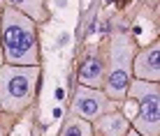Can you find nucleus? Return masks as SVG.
Returning a JSON list of instances; mask_svg holds the SVG:
<instances>
[{
	"mask_svg": "<svg viewBox=\"0 0 160 136\" xmlns=\"http://www.w3.org/2000/svg\"><path fill=\"white\" fill-rule=\"evenodd\" d=\"M125 99L135 106L132 129L142 136L160 134V85L158 81L132 79L125 92Z\"/></svg>",
	"mask_w": 160,
	"mask_h": 136,
	"instance_id": "nucleus-3",
	"label": "nucleus"
},
{
	"mask_svg": "<svg viewBox=\"0 0 160 136\" xmlns=\"http://www.w3.org/2000/svg\"><path fill=\"white\" fill-rule=\"evenodd\" d=\"M79 83L88 85V88H102V83H104V62H102V58H100L98 51H91L84 58V62H81V67H79Z\"/></svg>",
	"mask_w": 160,
	"mask_h": 136,
	"instance_id": "nucleus-7",
	"label": "nucleus"
},
{
	"mask_svg": "<svg viewBox=\"0 0 160 136\" xmlns=\"http://www.w3.org/2000/svg\"><path fill=\"white\" fill-rule=\"evenodd\" d=\"M40 65H0V111L19 116L40 92Z\"/></svg>",
	"mask_w": 160,
	"mask_h": 136,
	"instance_id": "nucleus-2",
	"label": "nucleus"
},
{
	"mask_svg": "<svg viewBox=\"0 0 160 136\" xmlns=\"http://www.w3.org/2000/svg\"><path fill=\"white\" fill-rule=\"evenodd\" d=\"M30 136H37V127H32V134Z\"/></svg>",
	"mask_w": 160,
	"mask_h": 136,
	"instance_id": "nucleus-14",
	"label": "nucleus"
},
{
	"mask_svg": "<svg viewBox=\"0 0 160 136\" xmlns=\"http://www.w3.org/2000/svg\"><path fill=\"white\" fill-rule=\"evenodd\" d=\"M9 7L19 9L21 14H26L28 19H32L35 23H47L49 21V7L44 0H7Z\"/></svg>",
	"mask_w": 160,
	"mask_h": 136,
	"instance_id": "nucleus-9",
	"label": "nucleus"
},
{
	"mask_svg": "<svg viewBox=\"0 0 160 136\" xmlns=\"http://www.w3.org/2000/svg\"><path fill=\"white\" fill-rule=\"evenodd\" d=\"M132 79L158 81L160 79V42L156 39L146 48H139L132 56Z\"/></svg>",
	"mask_w": 160,
	"mask_h": 136,
	"instance_id": "nucleus-6",
	"label": "nucleus"
},
{
	"mask_svg": "<svg viewBox=\"0 0 160 136\" xmlns=\"http://www.w3.org/2000/svg\"><path fill=\"white\" fill-rule=\"evenodd\" d=\"M63 95H65V92L60 90V88H56V99H63Z\"/></svg>",
	"mask_w": 160,
	"mask_h": 136,
	"instance_id": "nucleus-11",
	"label": "nucleus"
},
{
	"mask_svg": "<svg viewBox=\"0 0 160 136\" xmlns=\"http://www.w3.org/2000/svg\"><path fill=\"white\" fill-rule=\"evenodd\" d=\"M0 136H7V134H5V129H2V125H0Z\"/></svg>",
	"mask_w": 160,
	"mask_h": 136,
	"instance_id": "nucleus-13",
	"label": "nucleus"
},
{
	"mask_svg": "<svg viewBox=\"0 0 160 136\" xmlns=\"http://www.w3.org/2000/svg\"><path fill=\"white\" fill-rule=\"evenodd\" d=\"M135 44L125 32H118L112 39L109 48V67H104V95L114 102H123L128 85L132 81V56H135Z\"/></svg>",
	"mask_w": 160,
	"mask_h": 136,
	"instance_id": "nucleus-4",
	"label": "nucleus"
},
{
	"mask_svg": "<svg viewBox=\"0 0 160 136\" xmlns=\"http://www.w3.org/2000/svg\"><path fill=\"white\" fill-rule=\"evenodd\" d=\"M58 136H95V129H93V122H88L72 113L70 118H65Z\"/></svg>",
	"mask_w": 160,
	"mask_h": 136,
	"instance_id": "nucleus-10",
	"label": "nucleus"
},
{
	"mask_svg": "<svg viewBox=\"0 0 160 136\" xmlns=\"http://www.w3.org/2000/svg\"><path fill=\"white\" fill-rule=\"evenodd\" d=\"M0 51L7 65H40L37 23L9 5L0 12Z\"/></svg>",
	"mask_w": 160,
	"mask_h": 136,
	"instance_id": "nucleus-1",
	"label": "nucleus"
},
{
	"mask_svg": "<svg viewBox=\"0 0 160 136\" xmlns=\"http://www.w3.org/2000/svg\"><path fill=\"white\" fill-rule=\"evenodd\" d=\"M95 127L102 136H125L130 129V120L121 111L112 108V111H107L104 116H100L95 120Z\"/></svg>",
	"mask_w": 160,
	"mask_h": 136,
	"instance_id": "nucleus-8",
	"label": "nucleus"
},
{
	"mask_svg": "<svg viewBox=\"0 0 160 136\" xmlns=\"http://www.w3.org/2000/svg\"><path fill=\"white\" fill-rule=\"evenodd\" d=\"M116 102L109 99L107 95H104V90L100 88H88V85H77L74 92H72V113L79 118H84L88 122H95L100 116H104L107 111H112V108Z\"/></svg>",
	"mask_w": 160,
	"mask_h": 136,
	"instance_id": "nucleus-5",
	"label": "nucleus"
},
{
	"mask_svg": "<svg viewBox=\"0 0 160 136\" xmlns=\"http://www.w3.org/2000/svg\"><path fill=\"white\" fill-rule=\"evenodd\" d=\"M125 136H142V134H137L135 129H128V134H125Z\"/></svg>",
	"mask_w": 160,
	"mask_h": 136,
	"instance_id": "nucleus-12",
	"label": "nucleus"
}]
</instances>
